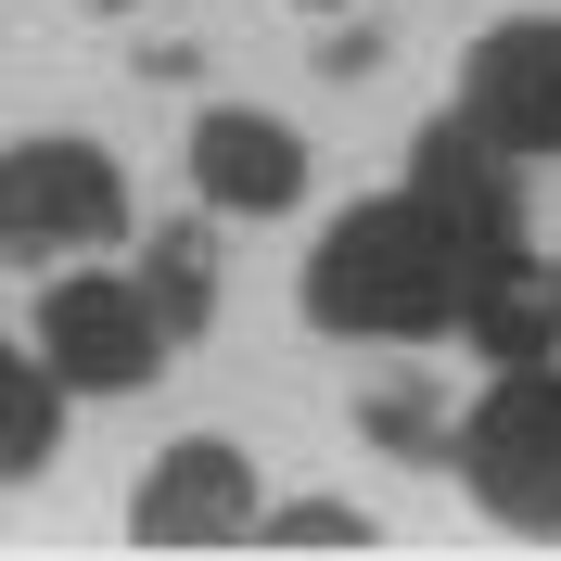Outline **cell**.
Returning <instances> with one entry per match:
<instances>
[{
	"label": "cell",
	"instance_id": "obj_9",
	"mask_svg": "<svg viewBox=\"0 0 561 561\" xmlns=\"http://www.w3.org/2000/svg\"><path fill=\"white\" fill-rule=\"evenodd\" d=\"M65 370L38 345H0V485H26V472H51V447H65Z\"/></svg>",
	"mask_w": 561,
	"mask_h": 561
},
{
	"label": "cell",
	"instance_id": "obj_10",
	"mask_svg": "<svg viewBox=\"0 0 561 561\" xmlns=\"http://www.w3.org/2000/svg\"><path fill=\"white\" fill-rule=\"evenodd\" d=\"M459 332H472V357H497V370H549L561 294H536V268H511V280H485V294L459 307Z\"/></svg>",
	"mask_w": 561,
	"mask_h": 561
},
{
	"label": "cell",
	"instance_id": "obj_8",
	"mask_svg": "<svg viewBox=\"0 0 561 561\" xmlns=\"http://www.w3.org/2000/svg\"><path fill=\"white\" fill-rule=\"evenodd\" d=\"M192 192H205L217 217H294L307 205V140L280 128V115L217 103L205 128H192Z\"/></svg>",
	"mask_w": 561,
	"mask_h": 561
},
{
	"label": "cell",
	"instance_id": "obj_13",
	"mask_svg": "<svg viewBox=\"0 0 561 561\" xmlns=\"http://www.w3.org/2000/svg\"><path fill=\"white\" fill-rule=\"evenodd\" d=\"M307 13H345V0H307Z\"/></svg>",
	"mask_w": 561,
	"mask_h": 561
},
{
	"label": "cell",
	"instance_id": "obj_3",
	"mask_svg": "<svg viewBox=\"0 0 561 561\" xmlns=\"http://www.w3.org/2000/svg\"><path fill=\"white\" fill-rule=\"evenodd\" d=\"M167 307H153V280H115V268H65L38 294V357L65 370L77 396H140L167 370Z\"/></svg>",
	"mask_w": 561,
	"mask_h": 561
},
{
	"label": "cell",
	"instance_id": "obj_5",
	"mask_svg": "<svg viewBox=\"0 0 561 561\" xmlns=\"http://www.w3.org/2000/svg\"><path fill=\"white\" fill-rule=\"evenodd\" d=\"M409 192L447 217V243H459V268H472V294L524 268V192H511V153H497L472 115H434V128L409 140Z\"/></svg>",
	"mask_w": 561,
	"mask_h": 561
},
{
	"label": "cell",
	"instance_id": "obj_2",
	"mask_svg": "<svg viewBox=\"0 0 561 561\" xmlns=\"http://www.w3.org/2000/svg\"><path fill=\"white\" fill-rule=\"evenodd\" d=\"M459 485L497 524L561 536V370H497L485 409L459 421Z\"/></svg>",
	"mask_w": 561,
	"mask_h": 561
},
{
	"label": "cell",
	"instance_id": "obj_7",
	"mask_svg": "<svg viewBox=\"0 0 561 561\" xmlns=\"http://www.w3.org/2000/svg\"><path fill=\"white\" fill-rule=\"evenodd\" d=\"M255 524H268V511H255V459L217 447V434L167 447L153 472H140V497H128L140 549H217V536H255Z\"/></svg>",
	"mask_w": 561,
	"mask_h": 561
},
{
	"label": "cell",
	"instance_id": "obj_6",
	"mask_svg": "<svg viewBox=\"0 0 561 561\" xmlns=\"http://www.w3.org/2000/svg\"><path fill=\"white\" fill-rule=\"evenodd\" d=\"M459 115H472L497 153H561V13H511V26L472 38Z\"/></svg>",
	"mask_w": 561,
	"mask_h": 561
},
{
	"label": "cell",
	"instance_id": "obj_1",
	"mask_svg": "<svg viewBox=\"0 0 561 561\" xmlns=\"http://www.w3.org/2000/svg\"><path fill=\"white\" fill-rule=\"evenodd\" d=\"M472 307V268H459L447 217L421 192H383V205H345L307 255V319L319 332H370V345H421V332H459Z\"/></svg>",
	"mask_w": 561,
	"mask_h": 561
},
{
	"label": "cell",
	"instance_id": "obj_4",
	"mask_svg": "<svg viewBox=\"0 0 561 561\" xmlns=\"http://www.w3.org/2000/svg\"><path fill=\"white\" fill-rule=\"evenodd\" d=\"M128 230V179L103 140H13L0 153V255H103Z\"/></svg>",
	"mask_w": 561,
	"mask_h": 561
},
{
	"label": "cell",
	"instance_id": "obj_12",
	"mask_svg": "<svg viewBox=\"0 0 561 561\" xmlns=\"http://www.w3.org/2000/svg\"><path fill=\"white\" fill-rule=\"evenodd\" d=\"M255 536H280V549H357L370 511H357V497H294V511H268Z\"/></svg>",
	"mask_w": 561,
	"mask_h": 561
},
{
	"label": "cell",
	"instance_id": "obj_11",
	"mask_svg": "<svg viewBox=\"0 0 561 561\" xmlns=\"http://www.w3.org/2000/svg\"><path fill=\"white\" fill-rule=\"evenodd\" d=\"M140 280H153L167 332H205V319H217V230H192V217L153 230V243H140Z\"/></svg>",
	"mask_w": 561,
	"mask_h": 561
}]
</instances>
